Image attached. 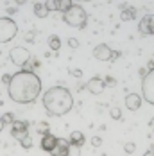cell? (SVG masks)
<instances>
[{
  "instance_id": "obj_17",
  "label": "cell",
  "mask_w": 154,
  "mask_h": 156,
  "mask_svg": "<svg viewBox=\"0 0 154 156\" xmlns=\"http://www.w3.org/2000/svg\"><path fill=\"white\" fill-rule=\"evenodd\" d=\"M48 47H50V50H54V52H58L59 48H61V40H59V36H50L48 38Z\"/></svg>"
},
{
  "instance_id": "obj_25",
  "label": "cell",
  "mask_w": 154,
  "mask_h": 156,
  "mask_svg": "<svg viewBox=\"0 0 154 156\" xmlns=\"http://www.w3.org/2000/svg\"><path fill=\"white\" fill-rule=\"evenodd\" d=\"M104 84H106V86H115V84H117V81H115L113 77H109V76H106V79H104Z\"/></svg>"
},
{
  "instance_id": "obj_15",
  "label": "cell",
  "mask_w": 154,
  "mask_h": 156,
  "mask_svg": "<svg viewBox=\"0 0 154 156\" xmlns=\"http://www.w3.org/2000/svg\"><path fill=\"white\" fill-rule=\"evenodd\" d=\"M34 15L38 18H47L48 16V9H47L45 2H36L34 4Z\"/></svg>"
},
{
  "instance_id": "obj_13",
  "label": "cell",
  "mask_w": 154,
  "mask_h": 156,
  "mask_svg": "<svg viewBox=\"0 0 154 156\" xmlns=\"http://www.w3.org/2000/svg\"><path fill=\"white\" fill-rule=\"evenodd\" d=\"M56 142H58V136H54L52 133H48V135H43L41 136V149L45 151V153H50L54 147H56Z\"/></svg>"
},
{
  "instance_id": "obj_5",
  "label": "cell",
  "mask_w": 154,
  "mask_h": 156,
  "mask_svg": "<svg viewBox=\"0 0 154 156\" xmlns=\"http://www.w3.org/2000/svg\"><path fill=\"white\" fill-rule=\"evenodd\" d=\"M142 97L154 106V68L149 70L142 79Z\"/></svg>"
},
{
  "instance_id": "obj_16",
  "label": "cell",
  "mask_w": 154,
  "mask_h": 156,
  "mask_svg": "<svg viewBox=\"0 0 154 156\" xmlns=\"http://www.w3.org/2000/svg\"><path fill=\"white\" fill-rule=\"evenodd\" d=\"M135 16H136V9H135L133 5H127V9L122 11V20L124 22H131Z\"/></svg>"
},
{
  "instance_id": "obj_24",
  "label": "cell",
  "mask_w": 154,
  "mask_h": 156,
  "mask_svg": "<svg viewBox=\"0 0 154 156\" xmlns=\"http://www.w3.org/2000/svg\"><path fill=\"white\" fill-rule=\"evenodd\" d=\"M20 144H22V147H23V149H31V147H32V138H31V136H27L25 140L20 142Z\"/></svg>"
},
{
  "instance_id": "obj_1",
  "label": "cell",
  "mask_w": 154,
  "mask_h": 156,
  "mask_svg": "<svg viewBox=\"0 0 154 156\" xmlns=\"http://www.w3.org/2000/svg\"><path fill=\"white\" fill-rule=\"evenodd\" d=\"M41 94V79L34 72L20 70L11 76V83L7 84V95L18 104H31Z\"/></svg>"
},
{
  "instance_id": "obj_26",
  "label": "cell",
  "mask_w": 154,
  "mask_h": 156,
  "mask_svg": "<svg viewBox=\"0 0 154 156\" xmlns=\"http://www.w3.org/2000/svg\"><path fill=\"white\" fill-rule=\"evenodd\" d=\"M92 145L100 147V145H102V138H100V136H93V138H92Z\"/></svg>"
},
{
  "instance_id": "obj_9",
  "label": "cell",
  "mask_w": 154,
  "mask_h": 156,
  "mask_svg": "<svg viewBox=\"0 0 154 156\" xmlns=\"http://www.w3.org/2000/svg\"><path fill=\"white\" fill-rule=\"evenodd\" d=\"M86 90L92 95H100L106 90V84H104V79L102 77H92L86 83Z\"/></svg>"
},
{
  "instance_id": "obj_10",
  "label": "cell",
  "mask_w": 154,
  "mask_h": 156,
  "mask_svg": "<svg viewBox=\"0 0 154 156\" xmlns=\"http://www.w3.org/2000/svg\"><path fill=\"white\" fill-rule=\"evenodd\" d=\"M111 54H113V50L106 43H100L93 48V58L99 61H111Z\"/></svg>"
},
{
  "instance_id": "obj_3",
  "label": "cell",
  "mask_w": 154,
  "mask_h": 156,
  "mask_svg": "<svg viewBox=\"0 0 154 156\" xmlns=\"http://www.w3.org/2000/svg\"><path fill=\"white\" fill-rule=\"evenodd\" d=\"M63 20H65V23H68V25H72V27L82 29V27L86 25V22H88V15H86V11H84L81 5L74 4L66 13H63Z\"/></svg>"
},
{
  "instance_id": "obj_23",
  "label": "cell",
  "mask_w": 154,
  "mask_h": 156,
  "mask_svg": "<svg viewBox=\"0 0 154 156\" xmlns=\"http://www.w3.org/2000/svg\"><path fill=\"white\" fill-rule=\"evenodd\" d=\"M111 117H113L115 120H120V119H122V111H120V108H111Z\"/></svg>"
},
{
  "instance_id": "obj_29",
  "label": "cell",
  "mask_w": 154,
  "mask_h": 156,
  "mask_svg": "<svg viewBox=\"0 0 154 156\" xmlns=\"http://www.w3.org/2000/svg\"><path fill=\"white\" fill-rule=\"evenodd\" d=\"M120 58V52L118 50H113V54H111V61H115V59H118Z\"/></svg>"
},
{
  "instance_id": "obj_22",
  "label": "cell",
  "mask_w": 154,
  "mask_h": 156,
  "mask_svg": "<svg viewBox=\"0 0 154 156\" xmlns=\"http://www.w3.org/2000/svg\"><path fill=\"white\" fill-rule=\"evenodd\" d=\"M124 151H125L127 154H131V153H135V151H136V144H133V142H127V144L124 145Z\"/></svg>"
},
{
  "instance_id": "obj_4",
  "label": "cell",
  "mask_w": 154,
  "mask_h": 156,
  "mask_svg": "<svg viewBox=\"0 0 154 156\" xmlns=\"http://www.w3.org/2000/svg\"><path fill=\"white\" fill-rule=\"evenodd\" d=\"M16 34H18L16 22L9 16H2L0 18V43H7V41L15 40Z\"/></svg>"
},
{
  "instance_id": "obj_31",
  "label": "cell",
  "mask_w": 154,
  "mask_h": 156,
  "mask_svg": "<svg viewBox=\"0 0 154 156\" xmlns=\"http://www.w3.org/2000/svg\"><path fill=\"white\" fill-rule=\"evenodd\" d=\"M4 127H5V122H4V120H2V117H0V133L4 131Z\"/></svg>"
},
{
  "instance_id": "obj_8",
  "label": "cell",
  "mask_w": 154,
  "mask_h": 156,
  "mask_svg": "<svg viewBox=\"0 0 154 156\" xmlns=\"http://www.w3.org/2000/svg\"><path fill=\"white\" fill-rule=\"evenodd\" d=\"M138 31L143 36H152L154 34V15H145L138 23Z\"/></svg>"
},
{
  "instance_id": "obj_20",
  "label": "cell",
  "mask_w": 154,
  "mask_h": 156,
  "mask_svg": "<svg viewBox=\"0 0 154 156\" xmlns=\"http://www.w3.org/2000/svg\"><path fill=\"white\" fill-rule=\"evenodd\" d=\"M68 156H81V147L70 144V147H68Z\"/></svg>"
},
{
  "instance_id": "obj_33",
  "label": "cell",
  "mask_w": 154,
  "mask_h": 156,
  "mask_svg": "<svg viewBox=\"0 0 154 156\" xmlns=\"http://www.w3.org/2000/svg\"><path fill=\"white\" fill-rule=\"evenodd\" d=\"M147 68H149V70H152V68H154V61H149V65H147Z\"/></svg>"
},
{
  "instance_id": "obj_2",
  "label": "cell",
  "mask_w": 154,
  "mask_h": 156,
  "mask_svg": "<svg viewBox=\"0 0 154 156\" xmlns=\"http://www.w3.org/2000/svg\"><path fill=\"white\" fill-rule=\"evenodd\" d=\"M41 104L48 115L52 117H63L74 108V97L70 94V90H66L65 86H52L48 88L43 97H41Z\"/></svg>"
},
{
  "instance_id": "obj_21",
  "label": "cell",
  "mask_w": 154,
  "mask_h": 156,
  "mask_svg": "<svg viewBox=\"0 0 154 156\" xmlns=\"http://www.w3.org/2000/svg\"><path fill=\"white\" fill-rule=\"evenodd\" d=\"M2 120H4V122H5V124H15V115H13V113H5V115H2Z\"/></svg>"
},
{
  "instance_id": "obj_32",
  "label": "cell",
  "mask_w": 154,
  "mask_h": 156,
  "mask_svg": "<svg viewBox=\"0 0 154 156\" xmlns=\"http://www.w3.org/2000/svg\"><path fill=\"white\" fill-rule=\"evenodd\" d=\"M143 156H154V149H149L147 153H143Z\"/></svg>"
},
{
  "instance_id": "obj_6",
  "label": "cell",
  "mask_w": 154,
  "mask_h": 156,
  "mask_svg": "<svg viewBox=\"0 0 154 156\" xmlns=\"http://www.w3.org/2000/svg\"><path fill=\"white\" fill-rule=\"evenodd\" d=\"M9 59H11L13 65L20 66V70H22L25 63L31 61V52H29L25 47H13L11 52H9Z\"/></svg>"
},
{
  "instance_id": "obj_14",
  "label": "cell",
  "mask_w": 154,
  "mask_h": 156,
  "mask_svg": "<svg viewBox=\"0 0 154 156\" xmlns=\"http://www.w3.org/2000/svg\"><path fill=\"white\" fill-rule=\"evenodd\" d=\"M84 142H86V138H84V135H82L81 131H72V135H70V144H72V145L82 147Z\"/></svg>"
},
{
  "instance_id": "obj_7",
  "label": "cell",
  "mask_w": 154,
  "mask_h": 156,
  "mask_svg": "<svg viewBox=\"0 0 154 156\" xmlns=\"http://www.w3.org/2000/svg\"><path fill=\"white\" fill-rule=\"evenodd\" d=\"M27 127H29V124L25 120H15V124L11 126V136L18 142H23L27 136H31Z\"/></svg>"
},
{
  "instance_id": "obj_28",
  "label": "cell",
  "mask_w": 154,
  "mask_h": 156,
  "mask_svg": "<svg viewBox=\"0 0 154 156\" xmlns=\"http://www.w3.org/2000/svg\"><path fill=\"white\" fill-rule=\"evenodd\" d=\"M11 76H13V74H11ZM11 76H9V74H5V76L2 77V83H5V84H9V83H11Z\"/></svg>"
},
{
  "instance_id": "obj_27",
  "label": "cell",
  "mask_w": 154,
  "mask_h": 156,
  "mask_svg": "<svg viewBox=\"0 0 154 156\" xmlns=\"http://www.w3.org/2000/svg\"><path fill=\"white\" fill-rule=\"evenodd\" d=\"M68 45H70L72 48H77L79 47V41H77L75 38H68Z\"/></svg>"
},
{
  "instance_id": "obj_12",
  "label": "cell",
  "mask_w": 154,
  "mask_h": 156,
  "mask_svg": "<svg viewBox=\"0 0 154 156\" xmlns=\"http://www.w3.org/2000/svg\"><path fill=\"white\" fill-rule=\"evenodd\" d=\"M125 106H127V109H131V111L140 109V106H142V95H138V94H127V95H125Z\"/></svg>"
},
{
  "instance_id": "obj_30",
  "label": "cell",
  "mask_w": 154,
  "mask_h": 156,
  "mask_svg": "<svg viewBox=\"0 0 154 156\" xmlns=\"http://www.w3.org/2000/svg\"><path fill=\"white\" fill-rule=\"evenodd\" d=\"M72 74H74V77H81V76H82L81 70H72Z\"/></svg>"
},
{
  "instance_id": "obj_11",
  "label": "cell",
  "mask_w": 154,
  "mask_h": 156,
  "mask_svg": "<svg viewBox=\"0 0 154 156\" xmlns=\"http://www.w3.org/2000/svg\"><path fill=\"white\" fill-rule=\"evenodd\" d=\"M68 147H70V140L66 138H58L56 147L48 153L50 156H68Z\"/></svg>"
},
{
  "instance_id": "obj_18",
  "label": "cell",
  "mask_w": 154,
  "mask_h": 156,
  "mask_svg": "<svg viewBox=\"0 0 154 156\" xmlns=\"http://www.w3.org/2000/svg\"><path fill=\"white\" fill-rule=\"evenodd\" d=\"M45 5L48 9V13L50 11H61V0H47Z\"/></svg>"
},
{
  "instance_id": "obj_19",
  "label": "cell",
  "mask_w": 154,
  "mask_h": 156,
  "mask_svg": "<svg viewBox=\"0 0 154 156\" xmlns=\"http://www.w3.org/2000/svg\"><path fill=\"white\" fill-rule=\"evenodd\" d=\"M36 133H40L41 136H43V135H48V133H50L48 122H38V124H36Z\"/></svg>"
}]
</instances>
